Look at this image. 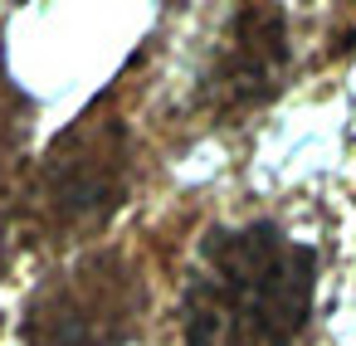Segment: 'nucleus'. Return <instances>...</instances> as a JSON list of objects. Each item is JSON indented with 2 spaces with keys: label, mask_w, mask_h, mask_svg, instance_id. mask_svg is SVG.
Returning a JSON list of instances; mask_svg holds the SVG:
<instances>
[{
  "label": "nucleus",
  "mask_w": 356,
  "mask_h": 346,
  "mask_svg": "<svg viewBox=\"0 0 356 346\" xmlns=\"http://www.w3.org/2000/svg\"><path fill=\"white\" fill-rule=\"evenodd\" d=\"M317 249L283 224H225L205 234L186 297V346H293L312 317Z\"/></svg>",
  "instance_id": "obj_1"
},
{
  "label": "nucleus",
  "mask_w": 356,
  "mask_h": 346,
  "mask_svg": "<svg viewBox=\"0 0 356 346\" xmlns=\"http://www.w3.org/2000/svg\"><path fill=\"white\" fill-rule=\"evenodd\" d=\"M132 147L118 113L93 108L79 117L40 161V176L25 195V220L44 234H74L103 224L127 200Z\"/></svg>",
  "instance_id": "obj_2"
},
{
  "label": "nucleus",
  "mask_w": 356,
  "mask_h": 346,
  "mask_svg": "<svg viewBox=\"0 0 356 346\" xmlns=\"http://www.w3.org/2000/svg\"><path fill=\"white\" fill-rule=\"evenodd\" d=\"M147 317V278L118 254L98 249L59 268L25 312V346H122Z\"/></svg>",
  "instance_id": "obj_3"
},
{
  "label": "nucleus",
  "mask_w": 356,
  "mask_h": 346,
  "mask_svg": "<svg viewBox=\"0 0 356 346\" xmlns=\"http://www.w3.org/2000/svg\"><path fill=\"white\" fill-rule=\"evenodd\" d=\"M288 69V20L278 0H239L215 49L205 98L220 113H249L268 103Z\"/></svg>",
  "instance_id": "obj_4"
},
{
  "label": "nucleus",
  "mask_w": 356,
  "mask_h": 346,
  "mask_svg": "<svg viewBox=\"0 0 356 346\" xmlns=\"http://www.w3.org/2000/svg\"><path fill=\"white\" fill-rule=\"evenodd\" d=\"M25 132H30V103L0 74V186H6V176L15 171V161L25 151Z\"/></svg>",
  "instance_id": "obj_5"
}]
</instances>
